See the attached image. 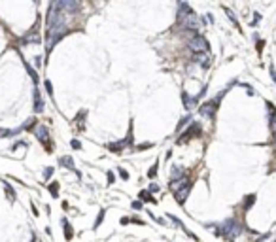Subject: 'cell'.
Returning <instances> with one entry per match:
<instances>
[{
  "label": "cell",
  "mask_w": 276,
  "mask_h": 242,
  "mask_svg": "<svg viewBox=\"0 0 276 242\" xmlns=\"http://www.w3.org/2000/svg\"><path fill=\"white\" fill-rule=\"evenodd\" d=\"M189 119H191V117H189V116H187V117H183V119H180V123H178V131H180V129H183V127H185L187 123H189Z\"/></svg>",
  "instance_id": "obj_21"
},
{
  "label": "cell",
  "mask_w": 276,
  "mask_h": 242,
  "mask_svg": "<svg viewBox=\"0 0 276 242\" xmlns=\"http://www.w3.org/2000/svg\"><path fill=\"white\" fill-rule=\"evenodd\" d=\"M51 174H53V167H47V168L44 170V178H45V180H49V178H51Z\"/></svg>",
  "instance_id": "obj_23"
},
{
  "label": "cell",
  "mask_w": 276,
  "mask_h": 242,
  "mask_svg": "<svg viewBox=\"0 0 276 242\" xmlns=\"http://www.w3.org/2000/svg\"><path fill=\"white\" fill-rule=\"evenodd\" d=\"M153 144H150V142H146V144H140V146H136V150H147V148H151Z\"/></svg>",
  "instance_id": "obj_29"
},
{
  "label": "cell",
  "mask_w": 276,
  "mask_h": 242,
  "mask_svg": "<svg viewBox=\"0 0 276 242\" xmlns=\"http://www.w3.org/2000/svg\"><path fill=\"white\" fill-rule=\"evenodd\" d=\"M44 85H45V89H47V95H49V97H53V87H51V81H49V80H45V81H44Z\"/></svg>",
  "instance_id": "obj_20"
},
{
  "label": "cell",
  "mask_w": 276,
  "mask_h": 242,
  "mask_svg": "<svg viewBox=\"0 0 276 242\" xmlns=\"http://www.w3.org/2000/svg\"><path fill=\"white\" fill-rule=\"evenodd\" d=\"M150 191H151V193L159 191V185H157V184H151V185H150Z\"/></svg>",
  "instance_id": "obj_30"
},
{
  "label": "cell",
  "mask_w": 276,
  "mask_h": 242,
  "mask_svg": "<svg viewBox=\"0 0 276 242\" xmlns=\"http://www.w3.org/2000/svg\"><path fill=\"white\" fill-rule=\"evenodd\" d=\"M182 99H183V106H185V110H191V108L197 104V100H199L197 97H189L185 91L182 93Z\"/></svg>",
  "instance_id": "obj_9"
},
{
  "label": "cell",
  "mask_w": 276,
  "mask_h": 242,
  "mask_svg": "<svg viewBox=\"0 0 276 242\" xmlns=\"http://www.w3.org/2000/svg\"><path fill=\"white\" fill-rule=\"evenodd\" d=\"M102 218H104V210H100V214H99V218H96V221H95V227H93V229H96V227H99V225H100Z\"/></svg>",
  "instance_id": "obj_24"
},
{
  "label": "cell",
  "mask_w": 276,
  "mask_h": 242,
  "mask_svg": "<svg viewBox=\"0 0 276 242\" xmlns=\"http://www.w3.org/2000/svg\"><path fill=\"white\" fill-rule=\"evenodd\" d=\"M63 225H64V236H66V240H70L74 236V233H72V227H70V223H68V219H66V218H63Z\"/></svg>",
  "instance_id": "obj_12"
},
{
  "label": "cell",
  "mask_w": 276,
  "mask_h": 242,
  "mask_svg": "<svg viewBox=\"0 0 276 242\" xmlns=\"http://www.w3.org/2000/svg\"><path fill=\"white\" fill-rule=\"evenodd\" d=\"M270 129H272V132L276 135V116L270 117Z\"/></svg>",
  "instance_id": "obj_25"
},
{
  "label": "cell",
  "mask_w": 276,
  "mask_h": 242,
  "mask_svg": "<svg viewBox=\"0 0 276 242\" xmlns=\"http://www.w3.org/2000/svg\"><path fill=\"white\" fill-rule=\"evenodd\" d=\"M34 112L40 114V112H44V104H42V99H40V91L34 89Z\"/></svg>",
  "instance_id": "obj_10"
},
{
  "label": "cell",
  "mask_w": 276,
  "mask_h": 242,
  "mask_svg": "<svg viewBox=\"0 0 276 242\" xmlns=\"http://www.w3.org/2000/svg\"><path fill=\"white\" fill-rule=\"evenodd\" d=\"M59 167H66V168H74V159H72V157H68V155L61 157V159H59Z\"/></svg>",
  "instance_id": "obj_11"
},
{
  "label": "cell",
  "mask_w": 276,
  "mask_h": 242,
  "mask_svg": "<svg viewBox=\"0 0 276 242\" xmlns=\"http://www.w3.org/2000/svg\"><path fill=\"white\" fill-rule=\"evenodd\" d=\"M32 242H38V238H36V236H34V238H32Z\"/></svg>",
  "instance_id": "obj_34"
},
{
  "label": "cell",
  "mask_w": 276,
  "mask_h": 242,
  "mask_svg": "<svg viewBox=\"0 0 276 242\" xmlns=\"http://www.w3.org/2000/svg\"><path fill=\"white\" fill-rule=\"evenodd\" d=\"M25 66H27V70H28L30 78H32V80H34V83H36V81H38V76H36V72H34V70H32V68H30V66H28V63H25Z\"/></svg>",
  "instance_id": "obj_16"
},
{
  "label": "cell",
  "mask_w": 276,
  "mask_h": 242,
  "mask_svg": "<svg viewBox=\"0 0 276 242\" xmlns=\"http://www.w3.org/2000/svg\"><path fill=\"white\" fill-rule=\"evenodd\" d=\"M199 132H201V125H199V123H193V125L189 127L180 138H176V142L178 144H183V142H187L189 138H193V135H199Z\"/></svg>",
  "instance_id": "obj_4"
},
{
  "label": "cell",
  "mask_w": 276,
  "mask_h": 242,
  "mask_svg": "<svg viewBox=\"0 0 276 242\" xmlns=\"http://www.w3.org/2000/svg\"><path fill=\"white\" fill-rule=\"evenodd\" d=\"M270 76H272V80H274V83H276V70H274V66H270Z\"/></svg>",
  "instance_id": "obj_31"
},
{
  "label": "cell",
  "mask_w": 276,
  "mask_h": 242,
  "mask_svg": "<svg viewBox=\"0 0 276 242\" xmlns=\"http://www.w3.org/2000/svg\"><path fill=\"white\" fill-rule=\"evenodd\" d=\"M225 13L229 15V19H231V21H233V23H234V25H237V27H238V21H237V17H234V13L231 12V10H229V8H225Z\"/></svg>",
  "instance_id": "obj_19"
},
{
  "label": "cell",
  "mask_w": 276,
  "mask_h": 242,
  "mask_svg": "<svg viewBox=\"0 0 276 242\" xmlns=\"http://www.w3.org/2000/svg\"><path fill=\"white\" fill-rule=\"evenodd\" d=\"M108 184H114V172H108Z\"/></svg>",
  "instance_id": "obj_32"
},
{
  "label": "cell",
  "mask_w": 276,
  "mask_h": 242,
  "mask_svg": "<svg viewBox=\"0 0 276 242\" xmlns=\"http://www.w3.org/2000/svg\"><path fill=\"white\" fill-rule=\"evenodd\" d=\"M34 64H36V66L42 64V57H34Z\"/></svg>",
  "instance_id": "obj_33"
},
{
  "label": "cell",
  "mask_w": 276,
  "mask_h": 242,
  "mask_svg": "<svg viewBox=\"0 0 276 242\" xmlns=\"http://www.w3.org/2000/svg\"><path fill=\"white\" fill-rule=\"evenodd\" d=\"M131 206L134 208V210H140V208H142V203H140V200H132V203H131Z\"/></svg>",
  "instance_id": "obj_26"
},
{
  "label": "cell",
  "mask_w": 276,
  "mask_h": 242,
  "mask_svg": "<svg viewBox=\"0 0 276 242\" xmlns=\"http://www.w3.org/2000/svg\"><path fill=\"white\" fill-rule=\"evenodd\" d=\"M187 45H189V49L195 51V53H204V51H208V42H206V38L201 36V34H195L187 42Z\"/></svg>",
  "instance_id": "obj_2"
},
{
  "label": "cell",
  "mask_w": 276,
  "mask_h": 242,
  "mask_svg": "<svg viewBox=\"0 0 276 242\" xmlns=\"http://www.w3.org/2000/svg\"><path fill=\"white\" fill-rule=\"evenodd\" d=\"M189 191H191V182H185V184H183L182 187L174 193V195H176V200H178L180 204H183V203H185V199H187V195H189Z\"/></svg>",
  "instance_id": "obj_5"
},
{
  "label": "cell",
  "mask_w": 276,
  "mask_h": 242,
  "mask_svg": "<svg viewBox=\"0 0 276 242\" xmlns=\"http://www.w3.org/2000/svg\"><path fill=\"white\" fill-rule=\"evenodd\" d=\"M57 191H59V184H57V182H53V184L49 185V193L53 195L55 199H57V197H59V193H57Z\"/></svg>",
  "instance_id": "obj_14"
},
{
  "label": "cell",
  "mask_w": 276,
  "mask_h": 242,
  "mask_svg": "<svg viewBox=\"0 0 276 242\" xmlns=\"http://www.w3.org/2000/svg\"><path fill=\"white\" fill-rule=\"evenodd\" d=\"M274 142H276V136H274Z\"/></svg>",
  "instance_id": "obj_35"
},
{
  "label": "cell",
  "mask_w": 276,
  "mask_h": 242,
  "mask_svg": "<svg viewBox=\"0 0 276 242\" xmlns=\"http://www.w3.org/2000/svg\"><path fill=\"white\" fill-rule=\"evenodd\" d=\"M225 93V91H223ZM221 93V95H223ZM221 95L219 97H216L214 100H208V102H204V104L199 108V112H201V116H204V117H214V114H216V110H218V104H219V99H221Z\"/></svg>",
  "instance_id": "obj_3"
},
{
  "label": "cell",
  "mask_w": 276,
  "mask_h": 242,
  "mask_svg": "<svg viewBox=\"0 0 276 242\" xmlns=\"http://www.w3.org/2000/svg\"><path fill=\"white\" fill-rule=\"evenodd\" d=\"M216 233L225 236L227 240H234L240 233H242V225H240L238 221H234V219H227L225 223L219 225V229H216Z\"/></svg>",
  "instance_id": "obj_1"
},
{
  "label": "cell",
  "mask_w": 276,
  "mask_h": 242,
  "mask_svg": "<svg viewBox=\"0 0 276 242\" xmlns=\"http://www.w3.org/2000/svg\"><path fill=\"white\" fill-rule=\"evenodd\" d=\"M30 44V42H40V30H36V27H34L32 30H28L27 34L21 38V44Z\"/></svg>",
  "instance_id": "obj_8"
},
{
  "label": "cell",
  "mask_w": 276,
  "mask_h": 242,
  "mask_svg": "<svg viewBox=\"0 0 276 242\" xmlns=\"http://www.w3.org/2000/svg\"><path fill=\"white\" fill-rule=\"evenodd\" d=\"M138 197H140V203H147V200H150V203H155V199L150 195V191H140Z\"/></svg>",
  "instance_id": "obj_13"
},
{
  "label": "cell",
  "mask_w": 276,
  "mask_h": 242,
  "mask_svg": "<svg viewBox=\"0 0 276 242\" xmlns=\"http://www.w3.org/2000/svg\"><path fill=\"white\" fill-rule=\"evenodd\" d=\"M70 146H72L74 150H80V148H81V142H80V140H72V142H70Z\"/></svg>",
  "instance_id": "obj_28"
},
{
  "label": "cell",
  "mask_w": 276,
  "mask_h": 242,
  "mask_svg": "<svg viewBox=\"0 0 276 242\" xmlns=\"http://www.w3.org/2000/svg\"><path fill=\"white\" fill-rule=\"evenodd\" d=\"M34 125H36V119H34V117H32V119H28V121H27V123H25V125H23V129H32Z\"/></svg>",
  "instance_id": "obj_22"
},
{
  "label": "cell",
  "mask_w": 276,
  "mask_h": 242,
  "mask_svg": "<svg viewBox=\"0 0 276 242\" xmlns=\"http://www.w3.org/2000/svg\"><path fill=\"white\" fill-rule=\"evenodd\" d=\"M119 176L123 178V180H129V172H127L125 168H119Z\"/></svg>",
  "instance_id": "obj_27"
},
{
  "label": "cell",
  "mask_w": 276,
  "mask_h": 242,
  "mask_svg": "<svg viewBox=\"0 0 276 242\" xmlns=\"http://www.w3.org/2000/svg\"><path fill=\"white\" fill-rule=\"evenodd\" d=\"M253 200H255V195H248V199L244 200V206H246V208H250V206L253 204Z\"/></svg>",
  "instance_id": "obj_17"
},
{
  "label": "cell",
  "mask_w": 276,
  "mask_h": 242,
  "mask_svg": "<svg viewBox=\"0 0 276 242\" xmlns=\"http://www.w3.org/2000/svg\"><path fill=\"white\" fill-rule=\"evenodd\" d=\"M131 140H132V136L129 135V136L125 138V140H121V142L108 144V150H110V151H114V153H121V151H123V148L127 146V144H131Z\"/></svg>",
  "instance_id": "obj_6"
},
{
  "label": "cell",
  "mask_w": 276,
  "mask_h": 242,
  "mask_svg": "<svg viewBox=\"0 0 276 242\" xmlns=\"http://www.w3.org/2000/svg\"><path fill=\"white\" fill-rule=\"evenodd\" d=\"M6 193H8V199L9 200H15V191L12 189V185H9V184H6Z\"/></svg>",
  "instance_id": "obj_15"
},
{
  "label": "cell",
  "mask_w": 276,
  "mask_h": 242,
  "mask_svg": "<svg viewBox=\"0 0 276 242\" xmlns=\"http://www.w3.org/2000/svg\"><path fill=\"white\" fill-rule=\"evenodd\" d=\"M34 135H36V138L42 144H47L49 142V132H47V127H44V125H38L36 127V131H34Z\"/></svg>",
  "instance_id": "obj_7"
},
{
  "label": "cell",
  "mask_w": 276,
  "mask_h": 242,
  "mask_svg": "<svg viewBox=\"0 0 276 242\" xmlns=\"http://www.w3.org/2000/svg\"><path fill=\"white\" fill-rule=\"evenodd\" d=\"M155 176H157V163L153 165L150 170H147V178H155Z\"/></svg>",
  "instance_id": "obj_18"
}]
</instances>
